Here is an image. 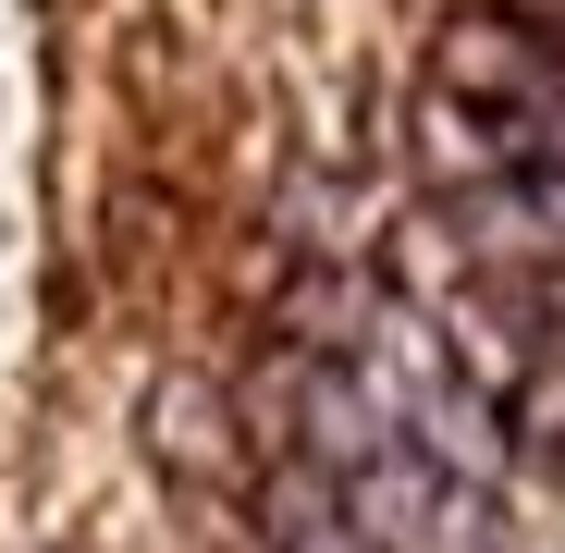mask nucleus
Listing matches in <instances>:
<instances>
[{
    "instance_id": "7ed1b4c3",
    "label": "nucleus",
    "mask_w": 565,
    "mask_h": 553,
    "mask_svg": "<svg viewBox=\"0 0 565 553\" xmlns=\"http://www.w3.org/2000/svg\"><path fill=\"white\" fill-rule=\"evenodd\" d=\"M492 406H504V455H516L529 480H553V492H565V357H541L529 382H516V394H492Z\"/></svg>"
},
{
    "instance_id": "20e7f679",
    "label": "nucleus",
    "mask_w": 565,
    "mask_h": 553,
    "mask_svg": "<svg viewBox=\"0 0 565 553\" xmlns=\"http://www.w3.org/2000/svg\"><path fill=\"white\" fill-rule=\"evenodd\" d=\"M492 13H516V25H541V38H565V0H492Z\"/></svg>"
},
{
    "instance_id": "f03ea898",
    "label": "nucleus",
    "mask_w": 565,
    "mask_h": 553,
    "mask_svg": "<svg viewBox=\"0 0 565 553\" xmlns=\"http://www.w3.org/2000/svg\"><path fill=\"white\" fill-rule=\"evenodd\" d=\"M430 234H455L467 270H565V172H480L443 184Z\"/></svg>"
},
{
    "instance_id": "f257e3e1",
    "label": "nucleus",
    "mask_w": 565,
    "mask_h": 553,
    "mask_svg": "<svg viewBox=\"0 0 565 553\" xmlns=\"http://www.w3.org/2000/svg\"><path fill=\"white\" fill-rule=\"evenodd\" d=\"M136 443H148V468L172 492H198V504H246L258 468H270V430L246 418V394L222 369H160L136 394Z\"/></svg>"
}]
</instances>
